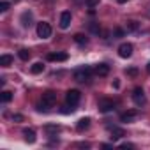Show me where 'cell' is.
<instances>
[{"label":"cell","instance_id":"6da1fadb","mask_svg":"<svg viewBox=\"0 0 150 150\" xmlns=\"http://www.w3.org/2000/svg\"><path fill=\"white\" fill-rule=\"evenodd\" d=\"M90 76H92V69L88 65H83L72 72V78L76 81H87V80H90Z\"/></svg>","mask_w":150,"mask_h":150},{"label":"cell","instance_id":"7a4b0ae2","mask_svg":"<svg viewBox=\"0 0 150 150\" xmlns=\"http://www.w3.org/2000/svg\"><path fill=\"white\" fill-rule=\"evenodd\" d=\"M51 25L50 23H46V21H41V23H37V35L41 37V39H48V37H51Z\"/></svg>","mask_w":150,"mask_h":150},{"label":"cell","instance_id":"3957f363","mask_svg":"<svg viewBox=\"0 0 150 150\" xmlns=\"http://www.w3.org/2000/svg\"><path fill=\"white\" fill-rule=\"evenodd\" d=\"M80 99H81V94H80V90H67V94H65V101H67V104H71V106H76L78 103H80Z\"/></svg>","mask_w":150,"mask_h":150},{"label":"cell","instance_id":"277c9868","mask_svg":"<svg viewBox=\"0 0 150 150\" xmlns=\"http://www.w3.org/2000/svg\"><path fill=\"white\" fill-rule=\"evenodd\" d=\"M132 101L138 104V106H141V104H145V94H143V88L141 87H136L134 90H132Z\"/></svg>","mask_w":150,"mask_h":150},{"label":"cell","instance_id":"5b68a950","mask_svg":"<svg viewBox=\"0 0 150 150\" xmlns=\"http://www.w3.org/2000/svg\"><path fill=\"white\" fill-rule=\"evenodd\" d=\"M118 55H120L122 58H129V57L132 55V44H131V42L120 44V46H118Z\"/></svg>","mask_w":150,"mask_h":150},{"label":"cell","instance_id":"8992f818","mask_svg":"<svg viewBox=\"0 0 150 150\" xmlns=\"http://www.w3.org/2000/svg\"><path fill=\"white\" fill-rule=\"evenodd\" d=\"M46 58H48L50 62H65V60L69 58V55H67L65 51H58V53H48Z\"/></svg>","mask_w":150,"mask_h":150},{"label":"cell","instance_id":"52a82bcc","mask_svg":"<svg viewBox=\"0 0 150 150\" xmlns=\"http://www.w3.org/2000/svg\"><path fill=\"white\" fill-rule=\"evenodd\" d=\"M57 103V94L53 92V90H48V92H44L42 94V104H46V106H53Z\"/></svg>","mask_w":150,"mask_h":150},{"label":"cell","instance_id":"ba28073f","mask_svg":"<svg viewBox=\"0 0 150 150\" xmlns=\"http://www.w3.org/2000/svg\"><path fill=\"white\" fill-rule=\"evenodd\" d=\"M71 20H72L71 13H69V11H64V13L60 14V28H62V30L69 28V25H71Z\"/></svg>","mask_w":150,"mask_h":150},{"label":"cell","instance_id":"9c48e42d","mask_svg":"<svg viewBox=\"0 0 150 150\" xmlns=\"http://www.w3.org/2000/svg\"><path fill=\"white\" fill-rule=\"evenodd\" d=\"M113 108H115V103H113V101L104 99V101L99 103V111H103V113H108V111H111Z\"/></svg>","mask_w":150,"mask_h":150},{"label":"cell","instance_id":"30bf717a","mask_svg":"<svg viewBox=\"0 0 150 150\" xmlns=\"http://www.w3.org/2000/svg\"><path fill=\"white\" fill-rule=\"evenodd\" d=\"M136 117H138V111L136 110H129V111H125V113L120 115V120L122 122H132Z\"/></svg>","mask_w":150,"mask_h":150},{"label":"cell","instance_id":"8fae6325","mask_svg":"<svg viewBox=\"0 0 150 150\" xmlns=\"http://www.w3.org/2000/svg\"><path fill=\"white\" fill-rule=\"evenodd\" d=\"M96 74H99V76H108L110 74V65H106V64L96 65Z\"/></svg>","mask_w":150,"mask_h":150},{"label":"cell","instance_id":"7c38bea8","mask_svg":"<svg viewBox=\"0 0 150 150\" xmlns=\"http://www.w3.org/2000/svg\"><path fill=\"white\" fill-rule=\"evenodd\" d=\"M88 125H90V118L85 117V118H80V120H78L76 129H78V131H85V129H88Z\"/></svg>","mask_w":150,"mask_h":150},{"label":"cell","instance_id":"4fadbf2b","mask_svg":"<svg viewBox=\"0 0 150 150\" xmlns=\"http://www.w3.org/2000/svg\"><path fill=\"white\" fill-rule=\"evenodd\" d=\"M74 42L80 44V46H85V44L88 42V37H87L85 34H74Z\"/></svg>","mask_w":150,"mask_h":150},{"label":"cell","instance_id":"5bb4252c","mask_svg":"<svg viewBox=\"0 0 150 150\" xmlns=\"http://www.w3.org/2000/svg\"><path fill=\"white\" fill-rule=\"evenodd\" d=\"M23 136H25V139H27L28 143H34V141H35V131H34V129H25V131H23Z\"/></svg>","mask_w":150,"mask_h":150},{"label":"cell","instance_id":"9a60e30c","mask_svg":"<svg viewBox=\"0 0 150 150\" xmlns=\"http://www.w3.org/2000/svg\"><path fill=\"white\" fill-rule=\"evenodd\" d=\"M124 136H125V131H124V129L113 127V131H111V139H120V138H124Z\"/></svg>","mask_w":150,"mask_h":150},{"label":"cell","instance_id":"2e32d148","mask_svg":"<svg viewBox=\"0 0 150 150\" xmlns=\"http://www.w3.org/2000/svg\"><path fill=\"white\" fill-rule=\"evenodd\" d=\"M30 21H32V13H30V11H25V13L21 14V23H23V27H28Z\"/></svg>","mask_w":150,"mask_h":150},{"label":"cell","instance_id":"e0dca14e","mask_svg":"<svg viewBox=\"0 0 150 150\" xmlns=\"http://www.w3.org/2000/svg\"><path fill=\"white\" fill-rule=\"evenodd\" d=\"M13 64V57L11 55H2V57H0V65H2V67H9Z\"/></svg>","mask_w":150,"mask_h":150},{"label":"cell","instance_id":"ac0fdd59","mask_svg":"<svg viewBox=\"0 0 150 150\" xmlns=\"http://www.w3.org/2000/svg\"><path fill=\"white\" fill-rule=\"evenodd\" d=\"M42 71H44V65H42L41 62H35V64L30 67V72H32V74H41Z\"/></svg>","mask_w":150,"mask_h":150},{"label":"cell","instance_id":"d6986e66","mask_svg":"<svg viewBox=\"0 0 150 150\" xmlns=\"http://www.w3.org/2000/svg\"><path fill=\"white\" fill-rule=\"evenodd\" d=\"M88 30H90L92 34H99V32H101V27H99V23L92 21V23H88Z\"/></svg>","mask_w":150,"mask_h":150},{"label":"cell","instance_id":"ffe728a7","mask_svg":"<svg viewBox=\"0 0 150 150\" xmlns=\"http://www.w3.org/2000/svg\"><path fill=\"white\" fill-rule=\"evenodd\" d=\"M18 57H20L23 62H27V60L30 58V51H28V50H20V51H18Z\"/></svg>","mask_w":150,"mask_h":150},{"label":"cell","instance_id":"44dd1931","mask_svg":"<svg viewBox=\"0 0 150 150\" xmlns=\"http://www.w3.org/2000/svg\"><path fill=\"white\" fill-rule=\"evenodd\" d=\"M11 101H13V92L4 90L2 92V103H11Z\"/></svg>","mask_w":150,"mask_h":150},{"label":"cell","instance_id":"7402d4cb","mask_svg":"<svg viewBox=\"0 0 150 150\" xmlns=\"http://www.w3.org/2000/svg\"><path fill=\"white\" fill-rule=\"evenodd\" d=\"M138 27H139V25H138V21H134V20L127 21V30H129V32H136V30H138Z\"/></svg>","mask_w":150,"mask_h":150},{"label":"cell","instance_id":"603a6c76","mask_svg":"<svg viewBox=\"0 0 150 150\" xmlns=\"http://www.w3.org/2000/svg\"><path fill=\"white\" fill-rule=\"evenodd\" d=\"M99 6V0H85V7L87 9H94Z\"/></svg>","mask_w":150,"mask_h":150},{"label":"cell","instance_id":"cb8c5ba5","mask_svg":"<svg viewBox=\"0 0 150 150\" xmlns=\"http://www.w3.org/2000/svg\"><path fill=\"white\" fill-rule=\"evenodd\" d=\"M44 131L50 132V134H57V132H58V125H51V124H48V125L44 127Z\"/></svg>","mask_w":150,"mask_h":150},{"label":"cell","instance_id":"d4e9b609","mask_svg":"<svg viewBox=\"0 0 150 150\" xmlns=\"http://www.w3.org/2000/svg\"><path fill=\"white\" fill-rule=\"evenodd\" d=\"M9 9V2H0V13H6Z\"/></svg>","mask_w":150,"mask_h":150},{"label":"cell","instance_id":"484cf974","mask_svg":"<svg viewBox=\"0 0 150 150\" xmlns=\"http://www.w3.org/2000/svg\"><path fill=\"white\" fill-rule=\"evenodd\" d=\"M124 34H125V32H124L122 28H115V30H113V35H115V37H124Z\"/></svg>","mask_w":150,"mask_h":150},{"label":"cell","instance_id":"4316f807","mask_svg":"<svg viewBox=\"0 0 150 150\" xmlns=\"http://www.w3.org/2000/svg\"><path fill=\"white\" fill-rule=\"evenodd\" d=\"M23 120H25V117H23V115H20V113L13 115V122H23Z\"/></svg>","mask_w":150,"mask_h":150},{"label":"cell","instance_id":"83f0119b","mask_svg":"<svg viewBox=\"0 0 150 150\" xmlns=\"http://www.w3.org/2000/svg\"><path fill=\"white\" fill-rule=\"evenodd\" d=\"M127 74H129V76H138V69L131 67V69H127Z\"/></svg>","mask_w":150,"mask_h":150},{"label":"cell","instance_id":"f1b7e54d","mask_svg":"<svg viewBox=\"0 0 150 150\" xmlns=\"http://www.w3.org/2000/svg\"><path fill=\"white\" fill-rule=\"evenodd\" d=\"M120 148H134V145H132V143H122Z\"/></svg>","mask_w":150,"mask_h":150},{"label":"cell","instance_id":"f546056e","mask_svg":"<svg viewBox=\"0 0 150 150\" xmlns=\"http://www.w3.org/2000/svg\"><path fill=\"white\" fill-rule=\"evenodd\" d=\"M78 146H81V148H88L90 145H88V143H78Z\"/></svg>","mask_w":150,"mask_h":150},{"label":"cell","instance_id":"4dcf8cb0","mask_svg":"<svg viewBox=\"0 0 150 150\" xmlns=\"http://www.w3.org/2000/svg\"><path fill=\"white\" fill-rule=\"evenodd\" d=\"M117 2H118V4H125V2H127V0H117Z\"/></svg>","mask_w":150,"mask_h":150},{"label":"cell","instance_id":"1f68e13d","mask_svg":"<svg viewBox=\"0 0 150 150\" xmlns=\"http://www.w3.org/2000/svg\"><path fill=\"white\" fill-rule=\"evenodd\" d=\"M146 71H148V72H150V62H148V65H146Z\"/></svg>","mask_w":150,"mask_h":150}]
</instances>
